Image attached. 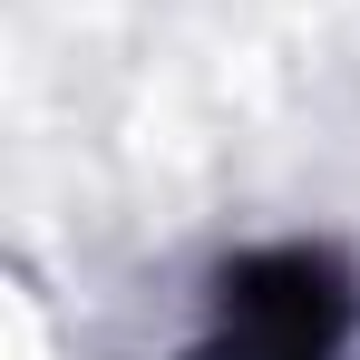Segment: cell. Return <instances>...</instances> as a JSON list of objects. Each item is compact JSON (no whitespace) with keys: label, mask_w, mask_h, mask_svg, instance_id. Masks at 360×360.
<instances>
[{"label":"cell","mask_w":360,"mask_h":360,"mask_svg":"<svg viewBox=\"0 0 360 360\" xmlns=\"http://www.w3.org/2000/svg\"><path fill=\"white\" fill-rule=\"evenodd\" d=\"M351 273L321 243H263L214 273L205 360H351Z\"/></svg>","instance_id":"1"}]
</instances>
